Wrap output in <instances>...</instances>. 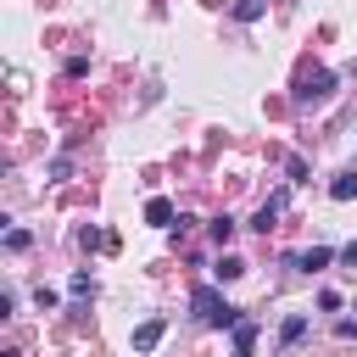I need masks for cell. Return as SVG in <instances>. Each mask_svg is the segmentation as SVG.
<instances>
[{
	"label": "cell",
	"mask_w": 357,
	"mask_h": 357,
	"mask_svg": "<svg viewBox=\"0 0 357 357\" xmlns=\"http://www.w3.org/2000/svg\"><path fill=\"white\" fill-rule=\"evenodd\" d=\"M145 223H156V229H167V223H173V201H162V195H151V201H145Z\"/></svg>",
	"instance_id": "obj_4"
},
{
	"label": "cell",
	"mask_w": 357,
	"mask_h": 357,
	"mask_svg": "<svg viewBox=\"0 0 357 357\" xmlns=\"http://www.w3.org/2000/svg\"><path fill=\"white\" fill-rule=\"evenodd\" d=\"M212 240L229 245V240H234V218H212Z\"/></svg>",
	"instance_id": "obj_12"
},
{
	"label": "cell",
	"mask_w": 357,
	"mask_h": 357,
	"mask_svg": "<svg viewBox=\"0 0 357 357\" xmlns=\"http://www.w3.org/2000/svg\"><path fill=\"white\" fill-rule=\"evenodd\" d=\"M33 307H39V312H45V307H56V290H50V284H39V290H33Z\"/></svg>",
	"instance_id": "obj_15"
},
{
	"label": "cell",
	"mask_w": 357,
	"mask_h": 357,
	"mask_svg": "<svg viewBox=\"0 0 357 357\" xmlns=\"http://www.w3.org/2000/svg\"><path fill=\"white\" fill-rule=\"evenodd\" d=\"M251 340H257V324L240 318V324H234V357H251Z\"/></svg>",
	"instance_id": "obj_6"
},
{
	"label": "cell",
	"mask_w": 357,
	"mask_h": 357,
	"mask_svg": "<svg viewBox=\"0 0 357 357\" xmlns=\"http://www.w3.org/2000/svg\"><path fill=\"white\" fill-rule=\"evenodd\" d=\"M212 273H218V279H223V284H229V279H240V273H245V262H240V257H229V251H223V257H218V268H212Z\"/></svg>",
	"instance_id": "obj_8"
},
{
	"label": "cell",
	"mask_w": 357,
	"mask_h": 357,
	"mask_svg": "<svg viewBox=\"0 0 357 357\" xmlns=\"http://www.w3.org/2000/svg\"><path fill=\"white\" fill-rule=\"evenodd\" d=\"M262 11H268V0H234V17H240V22H257Z\"/></svg>",
	"instance_id": "obj_11"
},
{
	"label": "cell",
	"mask_w": 357,
	"mask_h": 357,
	"mask_svg": "<svg viewBox=\"0 0 357 357\" xmlns=\"http://www.w3.org/2000/svg\"><path fill=\"white\" fill-rule=\"evenodd\" d=\"M162 335H167V318H145V324L134 329V351H151Z\"/></svg>",
	"instance_id": "obj_3"
},
{
	"label": "cell",
	"mask_w": 357,
	"mask_h": 357,
	"mask_svg": "<svg viewBox=\"0 0 357 357\" xmlns=\"http://www.w3.org/2000/svg\"><path fill=\"white\" fill-rule=\"evenodd\" d=\"M301 335H307V312H290V318L279 324V346H296Z\"/></svg>",
	"instance_id": "obj_5"
},
{
	"label": "cell",
	"mask_w": 357,
	"mask_h": 357,
	"mask_svg": "<svg viewBox=\"0 0 357 357\" xmlns=\"http://www.w3.org/2000/svg\"><path fill=\"white\" fill-rule=\"evenodd\" d=\"M329 95H335V73H329V67H318V73H307V78H301L296 106H324Z\"/></svg>",
	"instance_id": "obj_2"
},
{
	"label": "cell",
	"mask_w": 357,
	"mask_h": 357,
	"mask_svg": "<svg viewBox=\"0 0 357 357\" xmlns=\"http://www.w3.org/2000/svg\"><path fill=\"white\" fill-rule=\"evenodd\" d=\"M67 290H73L78 301H84V296H95V279H89V268H78V273L67 279Z\"/></svg>",
	"instance_id": "obj_10"
},
{
	"label": "cell",
	"mask_w": 357,
	"mask_h": 357,
	"mask_svg": "<svg viewBox=\"0 0 357 357\" xmlns=\"http://www.w3.org/2000/svg\"><path fill=\"white\" fill-rule=\"evenodd\" d=\"M284 173H290V184H301V178H307V162H301V156H290V162H284Z\"/></svg>",
	"instance_id": "obj_13"
},
{
	"label": "cell",
	"mask_w": 357,
	"mask_h": 357,
	"mask_svg": "<svg viewBox=\"0 0 357 357\" xmlns=\"http://www.w3.org/2000/svg\"><path fill=\"white\" fill-rule=\"evenodd\" d=\"M190 307H195V318H201V324H218V329H234V324H240V312H234V307H229L212 284H195Z\"/></svg>",
	"instance_id": "obj_1"
},
{
	"label": "cell",
	"mask_w": 357,
	"mask_h": 357,
	"mask_svg": "<svg viewBox=\"0 0 357 357\" xmlns=\"http://www.w3.org/2000/svg\"><path fill=\"white\" fill-rule=\"evenodd\" d=\"M340 262H346V268H357V240H351V245L340 251Z\"/></svg>",
	"instance_id": "obj_16"
},
{
	"label": "cell",
	"mask_w": 357,
	"mask_h": 357,
	"mask_svg": "<svg viewBox=\"0 0 357 357\" xmlns=\"http://www.w3.org/2000/svg\"><path fill=\"white\" fill-rule=\"evenodd\" d=\"M329 195H335V201H351V195H357V173H340V178L329 184Z\"/></svg>",
	"instance_id": "obj_9"
},
{
	"label": "cell",
	"mask_w": 357,
	"mask_h": 357,
	"mask_svg": "<svg viewBox=\"0 0 357 357\" xmlns=\"http://www.w3.org/2000/svg\"><path fill=\"white\" fill-rule=\"evenodd\" d=\"M329 257H335L329 245H312V251H301V257H296V268H307V273H312V268H329Z\"/></svg>",
	"instance_id": "obj_7"
},
{
	"label": "cell",
	"mask_w": 357,
	"mask_h": 357,
	"mask_svg": "<svg viewBox=\"0 0 357 357\" xmlns=\"http://www.w3.org/2000/svg\"><path fill=\"white\" fill-rule=\"evenodd\" d=\"M78 245H112V240H106L100 229H78Z\"/></svg>",
	"instance_id": "obj_14"
}]
</instances>
